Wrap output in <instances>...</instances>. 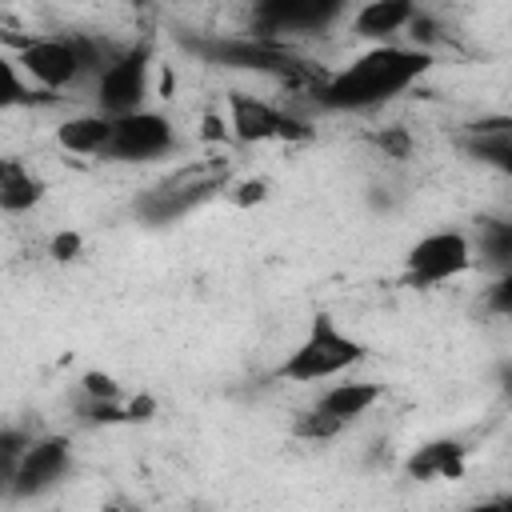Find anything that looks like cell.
Segmentation results:
<instances>
[{"label": "cell", "mask_w": 512, "mask_h": 512, "mask_svg": "<svg viewBox=\"0 0 512 512\" xmlns=\"http://www.w3.org/2000/svg\"><path fill=\"white\" fill-rule=\"evenodd\" d=\"M168 152H176V128L164 112L140 108V112L112 120V140H108L104 160L148 164V160H164Z\"/></svg>", "instance_id": "7"}, {"label": "cell", "mask_w": 512, "mask_h": 512, "mask_svg": "<svg viewBox=\"0 0 512 512\" xmlns=\"http://www.w3.org/2000/svg\"><path fill=\"white\" fill-rule=\"evenodd\" d=\"M460 512H512V500L508 496H492V500H480V504H468Z\"/></svg>", "instance_id": "26"}, {"label": "cell", "mask_w": 512, "mask_h": 512, "mask_svg": "<svg viewBox=\"0 0 512 512\" xmlns=\"http://www.w3.org/2000/svg\"><path fill=\"white\" fill-rule=\"evenodd\" d=\"M148 72H152V40L124 44L120 56L96 76V112L108 120H120L128 112H140L148 100Z\"/></svg>", "instance_id": "5"}, {"label": "cell", "mask_w": 512, "mask_h": 512, "mask_svg": "<svg viewBox=\"0 0 512 512\" xmlns=\"http://www.w3.org/2000/svg\"><path fill=\"white\" fill-rule=\"evenodd\" d=\"M412 16H416L412 0H368L352 12V32L372 44H396V36L408 32Z\"/></svg>", "instance_id": "13"}, {"label": "cell", "mask_w": 512, "mask_h": 512, "mask_svg": "<svg viewBox=\"0 0 512 512\" xmlns=\"http://www.w3.org/2000/svg\"><path fill=\"white\" fill-rule=\"evenodd\" d=\"M48 196V184L36 168H28L20 156H0V212L24 216L40 208Z\"/></svg>", "instance_id": "14"}, {"label": "cell", "mask_w": 512, "mask_h": 512, "mask_svg": "<svg viewBox=\"0 0 512 512\" xmlns=\"http://www.w3.org/2000/svg\"><path fill=\"white\" fill-rule=\"evenodd\" d=\"M68 468H72V444H68V436H56V432L32 436L24 460H20L16 476H12L8 496H16V500L44 496L48 488H56V484L64 480Z\"/></svg>", "instance_id": "10"}, {"label": "cell", "mask_w": 512, "mask_h": 512, "mask_svg": "<svg viewBox=\"0 0 512 512\" xmlns=\"http://www.w3.org/2000/svg\"><path fill=\"white\" fill-rule=\"evenodd\" d=\"M32 444V432L24 424H0V492L12 488V476Z\"/></svg>", "instance_id": "19"}, {"label": "cell", "mask_w": 512, "mask_h": 512, "mask_svg": "<svg viewBox=\"0 0 512 512\" xmlns=\"http://www.w3.org/2000/svg\"><path fill=\"white\" fill-rule=\"evenodd\" d=\"M464 152L472 160H484L500 172H512V120L508 116H492V120H476L464 132Z\"/></svg>", "instance_id": "16"}, {"label": "cell", "mask_w": 512, "mask_h": 512, "mask_svg": "<svg viewBox=\"0 0 512 512\" xmlns=\"http://www.w3.org/2000/svg\"><path fill=\"white\" fill-rule=\"evenodd\" d=\"M36 96H40V92L24 80V72L16 68V60L0 52V112H8V108H24V104H32Z\"/></svg>", "instance_id": "20"}, {"label": "cell", "mask_w": 512, "mask_h": 512, "mask_svg": "<svg viewBox=\"0 0 512 512\" xmlns=\"http://www.w3.org/2000/svg\"><path fill=\"white\" fill-rule=\"evenodd\" d=\"M264 196H268V180H240V184L228 188V200H232L236 208H252V204H260Z\"/></svg>", "instance_id": "22"}, {"label": "cell", "mask_w": 512, "mask_h": 512, "mask_svg": "<svg viewBox=\"0 0 512 512\" xmlns=\"http://www.w3.org/2000/svg\"><path fill=\"white\" fill-rule=\"evenodd\" d=\"M228 188V172L220 164H196V168H180L172 176H164L160 184L144 188L132 200L136 220L160 228V224H176L184 220L192 208H200L204 200H212L216 192Z\"/></svg>", "instance_id": "4"}, {"label": "cell", "mask_w": 512, "mask_h": 512, "mask_svg": "<svg viewBox=\"0 0 512 512\" xmlns=\"http://www.w3.org/2000/svg\"><path fill=\"white\" fill-rule=\"evenodd\" d=\"M56 140L72 156H104L108 152V140H112V120L100 116V112L72 116V120H64L56 128Z\"/></svg>", "instance_id": "17"}, {"label": "cell", "mask_w": 512, "mask_h": 512, "mask_svg": "<svg viewBox=\"0 0 512 512\" xmlns=\"http://www.w3.org/2000/svg\"><path fill=\"white\" fill-rule=\"evenodd\" d=\"M380 396H384V388L372 384V380H340V384H328V388L316 396L312 408H316L320 416H328L332 424L348 428V424H356Z\"/></svg>", "instance_id": "15"}, {"label": "cell", "mask_w": 512, "mask_h": 512, "mask_svg": "<svg viewBox=\"0 0 512 512\" xmlns=\"http://www.w3.org/2000/svg\"><path fill=\"white\" fill-rule=\"evenodd\" d=\"M124 44H108L100 36L88 32H56V36H32L16 48V68L24 72V80L44 96V92H60L72 88L80 80H92L120 56Z\"/></svg>", "instance_id": "2"}, {"label": "cell", "mask_w": 512, "mask_h": 512, "mask_svg": "<svg viewBox=\"0 0 512 512\" xmlns=\"http://www.w3.org/2000/svg\"><path fill=\"white\" fill-rule=\"evenodd\" d=\"M464 464H468V448L460 440H424L420 448H412L404 456V476L408 480H460L464 476Z\"/></svg>", "instance_id": "12"}, {"label": "cell", "mask_w": 512, "mask_h": 512, "mask_svg": "<svg viewBox=\"0 0 512 512\" xmlns=\"http://www.w3.org/2000/svg\"><path fill=\"white\" fill-rule=\"evenodd\" d=\"M228 128L244 144H268V140L292 144V140H308L312 136V128L304 120L280 112L276 104H268V100H260L252 92H232L228 96Z\"/></svg>", "instance_id": "9"}, {"label": "cell", "mask_w": 512, "mask_h": 512, "mask_svg": "<svg viewBox=\"0 0 512 512\" xmlns=\"http://www.w3.org/2000/svg\"><path fill=\"white\" fill-rule=\"evenodd\" d=\"M488 308L508 316L512 312V272H500V280L488 288Z\"/></svg>", "instance_id": "25"}, {"label": "cell", "mask_w": 512, "mask_h": 512, "mask_svg": "<svg viewBox=\"0 0 512 512\" xmlns=\"http://www.w3.org/2000/svg\"><path fill=\"white\" fill-rule=\"evenodd\" d=\"M188 48L220 68L268 72V76H284V80L296 72V60L276 40H260V36H204V40H188Z\"/></svg>", "instance_id": "8"}, {"label": "cell", "mask_w": 512, "mask_h": 512, "mask_svg": "<svg viewBox=\"0 0 512 512\" xmlns=\"http://www.w3.org/2000/svg\"><path fill=\"white\" fill-rule=\"evenodd\" d=\"M364 356H368L364 340H356L328 312H320V316H312L300 344L280 360L276 376L292 380V384H324V380H336L348 368H356Z\"/></svg>", "instance_id": "3"}, {"label": "cell", "mask_w": 512, "mask_h": 512, "mask_svg": "<svg viewBox=\"0 0 512 512\" xmlns=\"http://www.w3.org/2000/svg\"><path fill=\"white\" fill-rule=\"evenodd\" d=\"M476 252H472V240L456 228H440V232H428L420 236L408 256H404V284L408 288H436L444 280H456L472 268Z\"/></svg>", "instance_id": "6"}, {"label": "cell", "mask_w": 512, "mask_h": 512, "mask_svg": "<svg viewBox=\"0 0 512 512\" xmlns=\"http://www.w3.org/2000/svg\"><path fill=\"white\" fill-rule=\"evenodd\" d=\"M432 68V52L412 44H372L340 72L316 84V100L332 112H368L408 92Z\"/></svg>", "instance_id": "1"}, {"label": "cell", "mask_w": 512, "mask_h": 512, "mask_svg": "<svg viewBox=\"0 0 512 512\" xmlns=\"http://www.w3.org/2000/svg\"><path fill=\"white\" fill-rule=\"evenodd\" d=\"M480 228H476V248H480V256L492 264V268H500V272H508V264H512V224L508 220H492V216H484V220H476ZM472 248V252H476Z\"/></svg>", "instance_id": "18"}, {"label": "cell", "mask_w": 512, "mask_h": 512, "mask_svg": "<svg viewBox=\"0 0 512 512\" xmlns=\"http://www.w3.org/2000/svg\"><path fill=\"white\" fill-rule=\"evenodd\" d=\"M80 400L116 404V400H124V384H120L116 376H108V372L92 368V372H84V376H80Z\"/></svg>", "instance_id": "21"}, {"label": "cell", "mask_w": 512, "mask_h": 512, "mask_svg": "<svg viewBox=\"0 0 512 512\" xmlns=\"http://www.w3.org/2000/svg\"><path fill=\"white\" fill-rule=\"evenodd\" d=\"M340 12H344L340 0H264V4H256L252 24H256L260 40H272L284 32H320Z\"/></svg>", "instance_id": "11"}, {"label": "cell", "mask_w": 512, "mask_h": 512, "mask_svg": "<svg viewBox=\"0 0 512 512\" xmlns=\"http://www.w3.org/2000/svg\"><path fill=\"white\" fill-rule=\"evenodd\" d=\"M376 144H380L384 156H392V160H404V156L412 152V136H408L404 128H384V132H376Z\"/></svg>", "instance_id": "23"}, {"label": "cell", "mask_w": 512, "mask_h": 512, "mask_svg": "<svg viewBox=\"0 0 512 512\" xmlns=\"http://www.w3.org/2000/svg\"><path fill=\"white\" fill-rule=\"evenodd\" d=\"M48 252H52V260H60V264H64V260H76V256L84 252V236L72 232V228H68V232H56Z\"/></svg>", "instance_id": "24"}]
</instances>
